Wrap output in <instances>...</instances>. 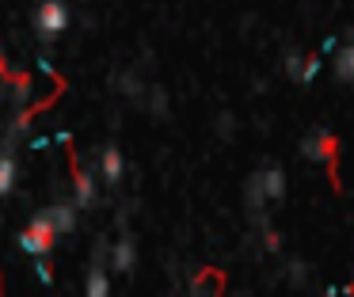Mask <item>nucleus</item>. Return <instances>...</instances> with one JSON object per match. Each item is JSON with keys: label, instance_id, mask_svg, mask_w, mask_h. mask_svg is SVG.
Wrapping results in <instances>:
<instances>
[{"label": "nucleus", "instance_id": "nucleus-1", "mask_svg": "<svg viewBox=\"0 0 354 297\" xmlns=\"http://www.w3.org/2000/svg\"><path fill=\"white\" fill-rule=\"evenodd\" d=\"M57 233H62V228L54 225V217H50V213H39V217L19 233V248H24L27 255H46V251L54 248Z\"/></svg>", "mask_w": 354, "mask_h": 297}, {"label": "nucleus", "instance_id": "nucleus-2", "mask_svg": "<svg viewBox=\"0 0 354 297\" xmlns=\"http://www.w3.org/2000/svg\"><path fill=\"white\" fill-rule=\"evenodd\" d=\"M305 156L324 160V164H328V175H331V187L339 190V172H335V160H339V141L328 134V129H316V134L308 137V141H305Z\"/></svg>", "mask_w": 354, "mask_h": 297}, {"label": "nucleus", "instance_id": "nucleus-3", "mask_svg": "<svg viewBox=\"0 0 354 297\" xmlns=\"http://www.w3.org/2000/svg\"><path fill=\"white\" fill-rule=\"evenodd\" d=\"M35 23H39L42 38H57L65 27H69V12H65L62 0H46V4L39 8V15H35Z\"/></svg>", "mask_w": 354, "mask_h": 297}, {"label": "nucleus", "instance_id": "nucleus-4", "mask_svg": "<svg viewBox=\"0 0 354 297\" xmlns=\"http://www.w3.org/2000/svg\"><path fill=\"white\" fill-rule=\"evenodd\" d=\"M259 187H263V195H267V198H282V190H286L282 168H267V172L259 175Z\"/></svg>", "mask_w": 354, "mask_h": 297}, {"label": "nucleus", "instance_id": "nucleus-5", "mask_svg": "<svg viewBox=\"0 0 354 297\" xmlns=\"http://www.w3.org/2000/svg\"><path fill=\"white\" fill-rule=\"evenodd\" d=\"M73 183H77V206H92V202H95L92 179H88V175L77 168V160H73Z\"/></svg>", "mask_w": 354, "mask_h": 297}, {"label": "nucleus", "instance_id": "nucleus-6", "mask_svg": "<svg viewBox=\"0 0 354 297\" xmlns=\"http://www.w3.org/2000/svg\"><path fill=\"white\" fill-rule=\"evenodd\" d=\"M103 179H107V183H118V179H122V152H118V149H107V152H103Z\"/></svg>", "mask_w": 354, "mask_h": 297}, {"label": "nucleus", "instance_id": "nucleus-7", "mask_svg": "<svg viewBox=\"0 0 354 297\" xmlns=\"http://www.w3.org/2000/svg\"><path fill=\"white\" fill-rule=\"evenodd\" d=\"M12 187H16V160L0 156V195H12Z\"/></svg>", "mask_w": 354, "mask_h": 297}, {"label": "nucleus", "instance_id": "nucleus-8", "mask_svg": "<svg viewBox=\"0 0 354 297\" xmlns=\"http://www.w3.org/2000/svg\"><path fill=\"white\" fill-rule=\"evenodd\" d=\"M111 259H115V271H130V267H133V244L130 240H122V244H115V255H111Z\"/></svg>", "mask_w": 354, "mask_h": 297}, {"label": "nucleus", "instance_id": "nucleus-9", "mask_svg": "<svg viewBox=\"0 0 354 297\" xmlns=\"http://www.w3.org/2000/svg\"><path fill=\"white\" fill-rule=\"evenodd\" d=\"M50 217H54V225L62 228V233H69L73 225H77V213H73V206H54V210H46Z\"/></svg>", "mask_w": 354, "mask_h": 297}, {"label": "nucleus", "instance_id": "nucleus-10", "mask_svg": "<svg viewBox=\"0 0 354 297\" xmlns=\"http://www.w3.org/2000/svg\"><path fill=\"white\" fill-rule=\"evenodd\" d=\"M88 297H107L111 294V282H107V274H103V271H92V274H88Z\"/></svg>", "mask_w": 354, "mask_h": 297}, {"label": "nucleus", "instance_id": "nucleus-11", "mask_svg": "<svg viewBox=\"0 0 354 297\" xmlns=\"http://www.w3.org/2000/svg\"><path fill=\"white\" fill-rule=\"evenodd\" d=\"M335 69H339V76H343V80H354V42L339 53V65Z\"/></svg>", "mask_w": 354, "mask_h": 297}, {"label": "nucleus", "instance_id": "nucleus-12", "mask_svg": "<svg viewBox=\"0 0 354 297\" xmlns=\"http://www.w3.org/2000/svg\"><path fill=\"white\" fill-rule=\"evenodd\" d=\"M286 65H290V76H293V80H305V65H308V61H301L297 53H290V61H286Z\"/></svg>", "mask_w": 354, "mask_h": 297}, {"label": "nucleus", "instance_id": "nucleus-13", "mask_svg": "<svg viewBox=\"0 0 354 297\" xmlns=\"http://www.w3.org/2000/svg\"><path fill=\"white\" fill-rule=\"evenodd\" d=\"M35 111H39V107H24V111L16 114V126H12V129H16V134H19V129H27V126H31V118H35Z\"/></svg>", "mask_w": 354, "mask_h": 297}, {"label": "nucleus", "instance_id": "nucleus-14", "mask_svg": "<svg viewBox=\"0 0 354 297\" xmlns=\"http://www.w3.org/2000/svg\"><path fill=\"white\" fill-rule=\"evenodd\" d=\"M35 274H39V282H46V286L54 282V271H50V263H46L42 255H39V267H35Z\"/></svg>", "mask_w": 354, "mask_h": 297}, {"label": "nucleus", "instance_id": "nucleus-15", "mask_svg": "<svg viewBox=\"0 0 354 297\" xmlns=\"http://www.w3.org/2000/svg\"><path fill=\"white\" fill-rule=\"evenodd\" d=\"M316 73H320V57H313V61H308V65H305V84L313 80Z\"/></svg>", "mask_w": 354, "mask_h": 297}, {"label": "nucleus", "instance_id": "nucleus-16", "mask_svg": "<svg viewBox=\"0 0 354 297\" xmlns=\"http://www.w3.org/2000/svg\"><path fill=\"white\" fill-rule=\"evenodd\" d=\"M278 244H282V240H278V233H267V248L278 251Z\"/></svg>", "mask_w": 354, "mask_h": 297}, {"label": "nucleus", "instance_id": "nucleus-17", "mask_svg": "<svg viewBox=\"0 0 354 297\" xmlns=\"http://www.w3.org/2000/svg\"><path fill=\"white\" fill-rule=\"evenodd\" d=\"M346 294H351V297H354V282H351V286H346Z\"/></svg>", "mask_w": 354, "mask_h": 297}]
</instances>
